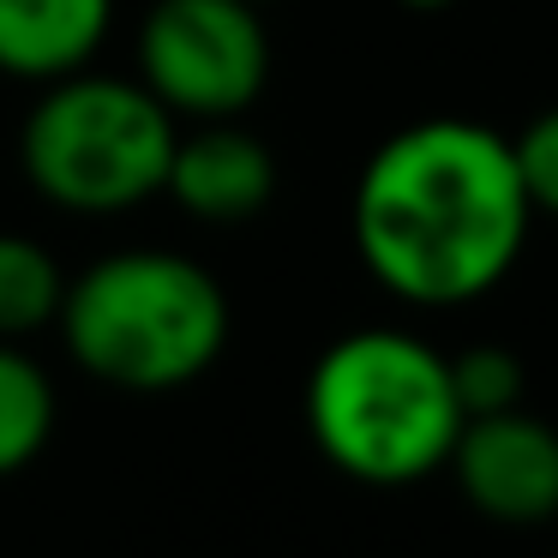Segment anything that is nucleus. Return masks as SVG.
<instances>
[{
	"label": "nucleus",
	"mask_w": 558,
	"mask_h": 558,
	"mask_svg": "<svg viewBox=\"0 0 558 558\" xmlns=\"http://www.w3.org/2000/svg\"><path fill=\"white\" fill-rule=\"evenodd\" d=\"M66 294V270L31 234H7L0 229V342H19L31 330L54 325Z\"/></svg>",
	"instance_id": "9d476101"
},
{
	"label": "nucleus",
	"mask_w": 558,
	"mask_h": 558,
	"mask_svg": "<svg viewBox=\"0 0 558 558\" xmlns=\"http://www.w3.org/2000/svg\"><path fill=\"white\" fill-rule=\"evenodd\" d=\"M162 193L193 222H253L277 198V157L241 121H193L174 138Z\"/></svg>",
	"instance_id": "0eeeda50"
},
{
	"label": "nucleus",
	"mask_w": 558,
	"mask_h": 558,
	"mask_svg": "<svg viewBox=\"0 0 558 558\" xmlns=\"http://www.w3.org/2000/svg\"><path fill=\"white\" fill-rule=\"evenodd\" d=\"M397 7H409V13H445V7H457V0H397Z\"/></svg>",
	"instance_id": "ddd939ff"
},
{
	"label": "nucleus",
	"mask_w": 558,
	"mask_h": 558,
	"mask_svg": "<svg viewBox=\"0 0 558 558\" xmlns=\"http://www.w3.org/2000/svg\"><path fill=\"white\" fill-rule=\"evenodd\" d=\"M510 157H517V181L529 193L534 217H558V109H541L517 138H510Z\"/></svg>",
	"instance_id": "f8f14e48"
},
{
	"label": "nucleus",
	"mask_w": 558,
	"mask_h": 558,
	"mask_svg": "<svg viewBox=\"0 0 558 558\" xmlns=\"http://www.w3.org/2000/svg\"><path fill=\"white\" fill-rule=\"evenodd\" d=\"M54 325L66 337V354L97 385L162 397L222 361L229 294L198 258L126 246L66 282Z\"/></svg>",
	"instance_id": "7ed1b4c3"
},
{
	"label": "nucleus",
	"mask_w": 558,
	"mask_h": 558,
	"mask_svg": "<svg viewBox=\"0 0 558 558\" xmlns=\"http://www.w3.org/2000/svg\"><path fill=\"white\" fill-rule=\"evenodd\" d=\"M133 54L138 85L174 121H241L270 85V31L253 0H150Z\"/></svg>",
	"instance_id": "39448f33"
},
{
	"label": "nucleus",
	"mask_w": 558,
	"mask_h": 558,
	"mask_svg": "<svg viewBox=\"0 0 558 558\" xmlns=\"http://www.w3.org/2000/svg\"><path fill=\"white\" fill-rule=\"evenodd\" d=\"M445 469L457 474V493L493 522L534 529L558 517V426L522 402L498 414H469Z\"/></svg>",
	"instance_id": "423d86ee"
},
{
	"label": "nucleus",
	"mask_w": 558,
	"mask_h": 558,
	"mask_svg": "<svg viewBox=\"0 0 558 558\" xmlns=\"http://www.w3.org/2000/svg\"><path fill=\"white\" fill-rule=\"evenodd\" d=\"M349 229L385 294L409 306H462L517 270L534 210L505 133L433 114L366 157Z\"/></svg>",
	"instance_id": "f257e3e1"
},
{
	"label": "nucleus",
	"mask_w": 558,
	"mask_h": 558,
	"mask_svg": "<svg viewBox=\"0 0 558 558\" xmlns=\"http://www.w3.org/2000/svg\"><path fill=\"white\" fill-rule=\"evenodd\" d=\"M253 7H265V0H253Z\"/></svg>",
	"instance_id": "4468645a"
},
{
	"label": "nucleus",
	"mask_w": 558,
	"mask_h": 558,
	"mask_svg": "<svg viewBox=\"0 0 558 558\" xmlns=\"http://www.w3.org/2000/svg\"><path fill=\"white\" fill-rule=\"evenodd\" d=\"M462 421L450 354L397 325L349 330L306 373V433L318 457L366 486L438 474Z\"/></svg>",
	"instance_id": "f03ea898"
},
{
	"label": "nucleus",
	"mask_w": 558,
	"mask_h": 558,
	"mask_svg": "<svg viewBox=\"0 0 558 558\" xmlns=\"http://www.w3.org/2000/svg\"><path fill=\"white\" fill-rule=\"evenodd\" d=\"M450 385H457L462 414H498V409H517L522 402L529 366L505 342H474V349L450 354Z\"/></svg>",
	"instance_id": "9b49d317"
},
{
	"label": "nucleus",
	"mask_w": 558,
	"mask_h": 558,
	"mask_svg": "<svg viewBox=\"0 0 558 558\" xmlns=\"http://www.w3.org/2000/svg\"><path fill=\"white\" fill-rule=\"evenodd\" d=\"M181 121L138 78L61 73L19 126V162L37 198L73 217H121L162 193Z\"/></svg>",
	"instance_id": "20e7f679"
},
{
	"label": "nucleus",
	"mask_w": 558,
	"mask_h": 558,
	"mask_svg": "<svg viewBox=\"0 0 558 558\" xmlns=\"http://www.w3.org/2000/svg\"><path fill=\"white\" fill-rule=\"evenodd\" d=\"M114 0H0V73L49 85L97 61L109 43Z\"/></svg>",
	"instance_id": "6e6552de"
},
{
	"label": "nucleus",
	"mask_w": 558,
	"mask_h": 558,
	"mask_svg": "<svg viewBox=\"0 0 558 558\" xmlns=\"http://www.w3.org/2000/svg\"><path fill=\"white\" fill-rule=\"evenodd\" d=\"M54 433V385L19 342H0V481L43 457Z\"/></svg>",
	"instance_id": "1a4fd4ad"
}]
</instances>
